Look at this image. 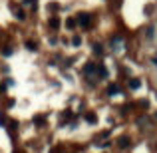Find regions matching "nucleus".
Wrapping results in <instances>:
<instances>
[{"instance_id":"1","label":"nucleus","mask_w":157,"mask_h":153,"mask_svg":"<svg viewBox=\"0 0 157 153\" xmlns=\"http://www.w3.org/2000/svg\"><path fill=\"white\" fill-rule=\"evenodd\" d=\"M76 20H78V24H80L82 28H86V30H88V28H92V24H94V16L88 14V12H80Z\"/></svg>"},{"instance_id":"2","label":"nucleus","mask_w":157,"mask_h":153,"mask_svg":"<svg viewBox=\"0 0 157 153\" xmlns=\"http://www.w3.org/2000/svg\"><path fill=\"white\" fill-rule=\"evenodd\" d=\"M84 74H86V76H98V66L96 64H86Z\"/></svg>"},{"instance_id":"3","label":"nucleus","mask_w":157,"mask_h":153,"mask_svg":"<svg viewBox=\"0 0 157 153\" xmlns=\"http://www.w3.org/2000/svg\"><path fill=\"white\" fill-rule=\"evenodd\" d=\"M117 94H121V88H119L117 84H109L107 86V96H117Z\"/></svg>"},{"instance_id":"4","label":"nucleus","mask_w":157,"mask_h":153,"mask_svg":"<svg viewBox=\"0 0 157 153\" xmlns=\"http://www.w3.org/2000/svg\"><path fill=\"white\" fill-rule=\"evenodd\" d=\"M129 143H131V139L127 137V135H123V137H119V139H117V145H119V147H123V149H125Z\"/></svg>"},{"instance_id":"5","label":"nucleus","mask_w":157,"mask_h":153,"mask_svg":"<svg viewBox=\"0 0 157 153\" xmlns=\"http://www.w3.org/2000/svg\"><path fill=\"white\" fill-rule=\"evenodd\" d=\"M12 12H14V16L18 20H24V12H22V8H16L14 4H12Z\"/></svg>"},{"instance_id":"6","label":"nucleus","mask_w":157,"mask_h":153,"mask_svg":"<svg viewBox=\"0 0 157 153\" xmlns=\"http://www.w3.org/2000/svg\"><path fill=\"white\" fill-rule=\"evenodd\" d=\"M48 26H50L52 30H58V28H60V20H58L56 16H54V18H50V22H48Z\"/></svg>"},{"instance_id":"7","label":"nucleus","mask_w":157,"mask_h":153,"mask_svg":"<svg viewBox=\"0 0 157 153\" xmlns=\"http://www.w3.org/2000/svg\"><path fill=\"white\" fill-rule=\"evenodd\" d=\"M139 86H141V82H139L137 78H131V80H129V88H131V90H137Z\"/></svg>"},{"instance_id":"8","label":"nucleus","mask_w":157,"mask_h":153,"mask_svg":"<svg viewBox=\"0 0 157 153\" xmlns=\"http://www.w3.org/2000/svg\"><path fill=\"white\" fill-rule=\"evenodd\" d=\"M86 121H88V123H96L98 121L96 113H86Z\"/></svg>"},{"instance_id":"9","label":"nucleus","mask_w":157,"mask_h":153,"mask_svg":"<svg viewBox=\"0 0 157 153\" xmlns=\"http://www.w3.org/2000/svg\"><path fill=\"white\" fill-rule=\"evenodd\" d=\"M76 24H78V22H76V18H68V22H66V26H68L70 30H72V28H76Z\"/></svg>"},{"instance_id":"10","label":"nucleus","mask_w":157,"mask_h":153,"mask_svg":"<svg viewBox=\"0 0 157 153\" xmlns=\"http://www.w3.org/2000/svg\"><path fill=\"white\" fill-rule=\"evenodd\" d=\"M26 48H28V50H36V48H38V44L32 42V40H28V42H26Z\"/></svg>"},{"instance_id":"11","label":"nucleus","mask_w":157,"mask_h":153,"mask_svg":"<svg viewBox=\"0 0 157 153\" xmlns=\"http://www.w3.org/2000/svg\"><path fill=\"white\" fill-rule=\"evenodd\" d=\"M94 52H96L98 56H101V54H104V48H101L100 44H94Z\"/></svg>"},{"instance_id":"12","label":"nucleus","mask_w":157,"mask_h":153,"mask_svg":"<svg viewBox=\"0 0 157 153\" xmlns=\"http://www.w3.org/2000/svg\"><path fill=\"white\" fill-rule=\"evenodd\" d=\"M34 123H36V125H44L46 119H44V117H34Z\"/></svg>"},{"instance_id":"13","label":"nucleus","mask_w":157,"mask_h":153,"mask_svg":"<svg viewBox=\"0 0 157 153\" xmlns=\"http://www.w3.org/2000/svg\"><path fill=\"white\" fill-rule=\"evenodd\" d=\"M0 125H8V117L0 113Z\"/></svg>"},{"instance_id":"14","label":"nucleus","mask_w":157,"mask_h":153,"mask_svg":"<svg viewBox=\"0 0 157 153\" xmlns=\"http://www.w3.org/2000/svg\"><path fill=\"white\" fill-rule=\"evenodd\" d=\"M26 4H30V6H36V0H26Z\"/></svg>"},{"instance_id":"15","label":"nucleus","mask_w":157,"mask_h":153,"mask_svg":"<svg viewBox=\"0 0 157 153\" xmlns=\"http://www.w3.org/2000/svg\"><path fill=\"white\" fill-rule=\"evenodd\" d=\"M153 64H157V56H155V58H153Z\"/></svg>"},{"instance_id":"16","label":"nucleus","mask_w":157,"mask_h":153,"mask_svg":"<svg viewBox=\"0 0 157 153\" xmlns=\"http://www.w3.org/2000/svg\"><path fill=\"white\" fill-rule=\"evenodd\" d=\"M14 153H22V151H14Z\"/></svg>"},{"instance_id":"17","label":"nucleus","mask_w":157,"mask_h":153,"mask_svg":"<svg viewBox=\"0 0 157 153\" xmlns=\"http://www.w3.org/2000/svg\"><path fill=\"white\" fill-rule=\"evenodd\" d=\"M155 119H157V111H155Z\"/></svg>"}]
</instances>
